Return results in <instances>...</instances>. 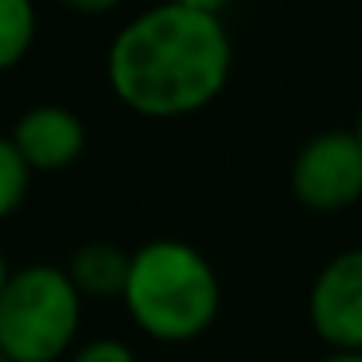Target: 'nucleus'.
Instances as JSON below:
<instances>
[{
	"instance_id": "1",
	"label": "nucleus",
	"mask_w": 362,
	"mask_h": 362,
	"mask_svg": "<svg viewBox=\"0 0 362 362\" xmlns=\"http://www.w3.org/2000/svg\"><path fill=\"white\" fill-rule=\"evenodd\" d=\"M234 43L218 8L175 0L129 20L110 43V86L144 117H183L222 94Z\"/></svg>"
},
{
	"instance_id": "7",
	"label": "nucleus",
	"mask_w": 362,
	"mask_h": 362,
	"mask_svg": "<svg viewBox=\"0 0 362 362\" xmlns=\"http://www.w3.org/2000/svg\"><path fill=\"white\" fill-rule=\"evenodd\" d=\"M129 261L133 253H125L117 242H86L74 250L66 273L82 296H121L129 281Z\"/></svg>"
},
{
	"instance_id": "2",
	"label": "nucleus",
	"mask_w": 362,
	"mask_h": 362,
	"mask_svg": "<svg viewBox=\"0 0 362 362\" xmlns=\"http://www.w3.org/2000/svg\"><path fill=\"white\" fill-rule=\"evenodd\" d=\"M121 296L136 327L164 343H187L203 335L222 304L214 265L180 238H156L133 250Z\"/></svg>"
},
{
	"instance_id": "13",
	"label": "nucleus",
	"mask_w": 362,
	"mask_h": 362,
	"mask_svg": "<svg viewBox=\"0 0 362 362\" xmlns=\"http://www.w3.org/2000/svg\"><path fill=\"white\" fill-rule=\"evenodd\" d=\"M354 136L362 141V110H358V121H354Z\"/></svg>"
},
{
	"instance_id": "10",
	"label": "nucleus",
	"mask_w": 362,
	"mask_h": 362,
	"mask_svg": "<svg viewBox=\"0 0 362 362\" xmlns=\"http://www.w3.org/2000/svg\"><path fill=\"white\" fill-rule=\"evenodd\" d=\"M74 362H136V354L121 339H94L74 354Z\"/></svg>"
},
{
	"instance_id": "5",
	"label": "nucleus",
	"mask_w": 362,
	"mask_h": 362,
	"mask_svg": "<svg viewBox=\"0 0 362 362\" xmlns=\"http://www.w3.org/2000/svg\"><path fill=\"white\" fill-rule=\"evenodd\" d=\"M308 320L331 351L362 354V245L335 253L320 269L308 292Z\"/></svg>"
},
{
	"instance_id": "6",
	"label": "nucleus",
	"mask_w": 362,
	"mask_h": 362,
	"mask_svg": "<svg viewBox=\"0 0 362 362\" xmlns=\"http://www.w3.org/2000/svg\"><path fill=\"white\" fill-rule=\"evenodd\" d=\"M12 144L32 172H63L86 148V125L66 105H32L12 129Z\"/></svg>"
},
{
	"instance_id": "4",
	"label": "nucleus",
	"mask_w": 362,
	"mask_h": 362,
	"mask_svg": "<svg viewBox=\"0 0 362 362\" xmlns=\"http://www.w3.org/2000/svg\"><path fill=\"white\" fill-rule=\"evenodd\" d=\"M288 187L308 211H346L362 199V141L354 129H327L300 144Z\"/></svg>"
},
{
	"instance_id": "14",
	"label": "nucleus",
	"mask_w": 362,
	"mask_h": 362,
	"mask_svg": "<svg viewBox=\"0 0 362 362\" xmlns=\"http://www.w3.org/2000/svg\"><path fill=\"white\" fill-rule=\"evenodd\" d=\"M0 362H8V358H4V351H0Z\"/></svg>"
},
{
	"instance_id": "8",
	"label": "nucleus",
	"mask_w": 362,
	"mask_h": 362,
	"mask_svg": "<svg viewBox=\"0 0 362 362\" xmlns=\"http://www.w3.org/2000/svg\"><path fill=\"white\" fill-rule=\"evenodd\" d=\"M35 43V8L28 0H0V71H12Z\"/></svg>"
},
{
	"instance_id": "12",
	"label": "nucleus",
	"mask_w": 362,
	"mask_h": 362,
	"mask_svg": "<svg viewBox=\"0 0 362 362\" xmlns=\"http://www.w3.org/2000/svg\"><path fill=\"white\" fill-rule=\"evenodd\" d=\"M4 284H8V261H4V253H0V292H4Z\"/></svg>"
},
{
	"instance_id": "11",
	"label": "nucleus",
	"mask_w": 362,
	"mask_h": 362,
	"mask_svg": "<svg viewBox=\"0 0 362 362\" xmlns=\"http://www.w3.org/2000/svg\"><path fill=\"white\" fill-rule=\"evenodd\" d=\"M320 362H362V354L358 351H331V354H323Z\"/></svg>"
},
{
	"instance_id": "3",
	"label": "nucleus",
	"mask_w": 362,
	"mask_h": 362,
	"mask_svg": "<svg viewBox=\"0 0 362 362\" xmlns=\"http://www.w3.org/2000/svg\"><path fill=\"white\" fill-rule=\"evenodd\" d=\"M82 292L59 265H24L0 292V351L8 362H55L78 335Z\"/></svg>"
},
{
	"instance_id": "9",
	"label": "nucleus",
	"mask_w": 362,
	"mask_h": 362,
	"mask_svg": "<svg viewBox=\"0 0 362 362\" xmlns=\"http://www.w3.org/2000/svg\"><path fill=\"white\" fill-rule=\"evenodd\" d=\"M28 183H32V168L16 152L12 136H0V222L16 214L28 199Z\"/></svg>"
}]
</instances>
